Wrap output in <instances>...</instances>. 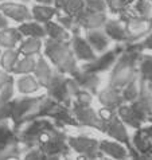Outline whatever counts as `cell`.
I'll return each instance as SVG.
<instances>
[{
	"mask_svg": "<svg viewBox=\"0 0 152 160\" xmlns=\"http://www.w3.org/2000/svg\"><path fill=\"white\" fill-rule=\"evenodd\" d=\"M12 108H14V101L2 102V104H0V122L7 121L8 118H11Z\"/></svg>",
	"mask_w": 152,
	"mask_h": 160,
	"instance_id": "obj_42",
	"label": "cell"
},
{
	"mask_svg": "<svg viewBox=\"0 0 152 160\" xmlns=\"http://www.w3.org/2000/svg\"><path fill=\"white\" fill-rule=\"evenodd\" d=\"M97 96H98V101L101 102V105L104 106V108H109V109L116 110L120 105L124 104L121 89L114 88L112 85H108L104 89H101V90H98Z\"/></svg>",
	"mask_w": 152,
	"mask_h": 160,
	"instance_id": "obj_16",
	"label": "cell"
},
{
	"mask_svg": "<svg viewBox=\"0 0 152 160\" xmlns=\"http://www.w3.org/2000/svg\"><path fill=\"white\" fill-rule=\"evenodd\" d=\"M3 2H7V0H0V3H3Z\"/></svg>",
	"mask_w": 152,
	"mask_h": 160,
	"instance_id": "obj_53",
	"label": "cell"
},
{
	"mask_svg": "<svg viewBox=\"0 0 152 160\" xmlns=\"http://www.w3.org/2000/svg\"><path fill=\"white\" fill-rule=\"evenodd\" d=\"M24 159H47V155L44 153V151L41 148V147L35 145L31 147V148H27V151L23 153Z\"/></svg>",
	"mask_w": 152,
	"mask_h": 160,
	"instance_id": "obj_40",
	"label": "cell"
},
{
	"mask_svg": "<svg viewBox=\"0 0 152 160\" xmlns=\"http://www.w3.org/2000/svg\"><path fill=\"white\" fill-rule=\"evenodd\" d=\"M6 27H8V19H7V16H4L0 12V30L6 28Z\"/></svg>",
	"mask_w": 152,
	"mask_h": 160,
	"instance_id": "obj_46",
	"label": "cell"
},
{
	"mask_svg": "<svg viewBox=\"0 0 152 160\" xmlns=\"http://www.w3.org/2000/svg\"><path fill=\"white\" fill-rule=\"evenodd\" d=\"M73 78L77 81L79 88L85 89V90H89L90 93H93V96L97 94L98 90H100L101 78L98 75V73L86 72V70H82L79 68V72L75 75H73Z\"/></svg>",
	"mask_w": 152,
	"mask_h": 160,
	"instance_id": "obj_21",
	"label": "cell"
},
{
	"mask_svg": "<svg viewBox=\"0 0 152 160\" xmlns=\"http://www.w3.org/2000/svg\"><path fill=\"white\" fill-rule=\"evenodd\" d=\"M132 145L135 151L139 155V159L140 158H152V141L149 139L148 133L145 132L144 127L137 128L135 135L132 137Z\"/></svg>",
	"mask_w": 152,
	"mask_h": 160,
	"instance_id": "obj_20",
	"label": "cell"
},
{
	"mask_svg": "<svg viewBox=\"0 0 152 160\" xmlns=\"http://www.w3.org/2000/svg\"><path fill=\"white\" fill-rule=\"evenodd\" d=\"M85 38L90 43L93 50L97 52H104L108 50L110 44V38L106 35L104 28H97V30H88L85 32Z\"/></svg>",
	"mask_w": 152,
	"mask_h": 160,
	"instance_id": "obj_24",
	"label": "cell"
},
{
	"mask_svg": "<svg viewBox=\"0 0 152 160\" xmlns=\"http://www.w3.org/2000/svg\"><path fill=\"white\" fill-rule=\"evenodd\" d=\"M84 8H85L84 0H68L61 11H63L65 14H68L70 16L75 18V16L79 14V12L84 10Z\"/></svg>",
	"mask_w": 152,
	"mask_h": 160,
	"instance_id": "obj_38",
	"label": "cell"
},
{
	"mask_svg": "<svg viewBox=\"0 0 152 160\" xmlns=\"http://www.w3.org/2000/svg\"><path fill=\"white\" fill-rule=\"evenodd\" d=\"M18 30L26 38H41L42 39L44 37H47L44 26L42 23H39V22H31V20L24 22V23H20Z\"/></svg>",
	"mask_w": 152,
	"mask_h": 160,
	"instance_id": "obj_30",
	"label": "cell"
},
{
	"mask_svg": "<svg viewBox=\"0 0 152 160\" xmlns=\"http://www.w3.org/2000/svg\"><path fill=\"white\" fill-rule=\"evenodd\" d=\"M100 151L104 156H108L112 159H125L131 156L129 149L117 140H101Z\"/></svg>",
	"mask_w": 152,
	"mask_h": 160,
	"instance_id": "obj_22",
	"label": "cell"
},
{
	"mask_svg": "<svg viewBox=\"0 0 152 160\" xmlns=\"http://www.w3.org/2000/svg\"><path fill=\"white\" fill-rule=\"evenodd\" d=\"M43 43L41 38H26L19 43V52L22 55H38L42 50Z\"/></svg>",
	"mask_w": 152,
	"mask_h": 160,
	"instance_id": "obj_33",
	"label": "cell"
},
{
	"mask_svg": "<svg viewBox=\"0 0 152 160\" xmlns=\"http://www.w3.org/2000/svg\"><path fill=\"white\" fill-rule=\"evenodd\" d=\"M129 2H131V3H133V2H135V0H129Z\"/></svg>",
	"mask_w": 152,
	"mask_h": 160,
	"instance_id": "obj_54",
	"label": "cell"
},
{
	"mask_svg": "<svg viewBox=\"0 0 152 160\" xmlns=\"http://www.w3.org/2000/svg\"><path fill=\"white\" fill-rule=\"evenodd\" d=\"M14 78L11 75V73L6 72V70H0V88H2L4 83H7L8 81H11V79Z\"/></svg>",
	"mask_w": 152,
	"mask_h": 160,
	"instance_id": "obj_45",
	"label": "cell"
},
{
	"mask_svg": "<svg viewBox=\"0 0 152 160\" xmlns=\"http://www.w3.org/2000/svg\"><path fill=\"white\" fill-rule=\"evenodd\" d=\"M38 147H41L44 151V153L47 155V158H51V159L66 158L70 155V151H71L70 145L68 143V136L61 129H58V128L50 132V135Z\"/></svg>",
	"mask_w": 152,
	"mask_h": 160,
	"instance_id": "obj_6",
	"label": "cell"
},
{
	"mask_svg": "<svg viewBox=\"0 0 152 160\" xmlns=\"http://www.w3.org/2000/svg\"><path fill=\"white\" fill-rule=\"evenodd\" d=\"M116 112H117L119 117L121 118V121L125 125L132 127V128H135V129L141 128L147 122V120L143 117L141 114H139L136 112V109L133 108L129 102H124L123 105H120L119 108L116 109Z\"/></svg>",
	"mask_w": 152,
	"mask_h": 160,
	"instance_id": "obj_17",
	"label": "cell"
},
{
	"mask_svg": "<svg viewBox=\"0 0 152 160\" xmlns=\"http://www.w3.org/2000/svg\"><path fill=\"white\" fill-rule=\"evenodd\" d=\"M70 108L79 125L90 127V128H94V129L101 131V118L90 105L78 104V102L73 101Z\"/></svg>",
	"mask_w": 152,
	"mask_h": 160,
	"instance_id": "obj_11",
	"label": "cell"
},
{
	"mask_svg": "<svg viewBox=\"0 0 152 160\" xmlns=\"http://www.w3.org/2000/svg\"><path fill=\"white\" fill-rule=\"evenodd\" d=\"M143 127H144V125H143ZM144 129H145V132H147V133H148L149 139H151V141H152V122H151V125L144 127Z\"/></svg>",
	"mask_w": 152,
	"mask_h": 160,
	"instance_id": "obj_49",
	"label": "cell"
},
{
	"mask_svg": "<svg viewBox=\"0 0 152 160\" xmlns=\"http://www.w3.org/2000/svg\"><path fill=\"white\" fill-rule=\"evenodd\" d=\"M20 58V52L16 48H4L2 55H0V66L3 70L8 73H12Z\"/></svg>",
	"mask_w": 152,
	"mask_h": 160,
	"instance_id": "obj_31",
	"label": "cell"
},
{
	"mask_svg": "<svg viewBox=\"0 0 152 160\" xmlns=\"http://www.w3.org/2000/svg\"><path fill=\"white\" fill-rule=\"evenodd\" d=\"M120 19L125 24L128 43L141 41L152 31V19H148V18H143L133 14V12L125 11L120 15Z\"/></svg>",
	"mask_w": 152,
	"mask_h": 160,
	"instance_id": "obj_5",
	"label": "cell"
},
{
	"mask_svg": "<svg viewBox=\"0 0 152 160\" xmlns=\"http://www.w3.org/2000/svg\"><path fill=\"white\" fill-rule=\"evenodd\" d=\"M37 59H38L37 55H23V58H19L12 73L19 75L34 73L35 66H37Z\"/></svg>",
	"mask_w": 152,
	"mask_h": 160,
	"instance_id": "obj_35",
	"label": "cell"
},
{
	"mask_svg": "<svg viewBox=\"0 0 152 160\" xmlns=\"http://www.w3.org/2000/svg\"><path fill=\"white\" fill-rule=\"evenodd\" d=\"M148 121H149V122H152V116H151V117L148 118Z\"/></svg>",
	"mask_w": 152,
	"mask_h": 160,
	"instance_id": "obj_51",
	"label": "cell"
},
{
	"mask_svg": "<svg viewBox=\"0 0 152 160\" xmlns=\"http://www.w3.org/2000/svg\"><path fill=\"white\" fill-rule=\"evenodd\" d=\"M0 12L7 16L8 19H12L18 23H24V22L33 20V15L28 10L27 6L22 3H14V2H3L0 4Z\"/></svg>",
	"mask_w": 152,
	"mask_h": 160,
	"instance_id": "obj_14",
	"label": "cell"
},
{
	"mask_svg": "<svg viewBox=\"0 0 152 160\" xmlns=\"http://www.w3.org/2000/svg\"><path fill=\"white\" fill-rule=\"evenodd\" d=\"M39 4H47V6H54V0H35Z\"/></svg>",
	"mask_w": 152,
	"mask_h": 160,
	"instance_id": "obj_48",
	"label": "cell"
},
{
	"mask_svg": "<svg viewBox=\"0 0 152 160\" xmlns=\"http://www.w3.org/2000/svg\"><path fill=\"white\" fill-rule=\"evenodd\" d=\"M70 46H71V50L74 52V57L78 61L89 62V61L96 58V51L93 50V47L90 46V43L88 42V39L85 37H82L79 32L71 34Z\"/></svg>",
	"mask_w": 152,
	"mask_h": 160,
	"instance_id": "obj_15",
	"label": "cell"
},
{
	"mask_svg": "<svg viewBox=\"0 0 152 160\" xmlns=\"http://www.w3.org/2000/svg\"><path fill=\"white\" fill-rule=\"evenodd\" d=\"M57 128L54 122H51L47 117L35 118L24 124V128L18 132L20 145H24L26 148H31L35 145H41L42 141L50 135Z\"/></svg>",
	"mask_w": 152,
	"mask_h": 160,
	"instance_id": "obj_4",
	"label": "cell"
},
{
	"mask_svg": "<svg viewBox=\"0 0 152 160\" xmlns=\"http://www.w3.org/2000/svg\"><path fill=\"white\" fill-rule=\"evenodd\" d=\"M98 116L101 118V131L106 133L108 136H110L113 140H117L120 143H123L129 149L131 158L139 159V155L132 145L131 137L128 135L125 124L121 121V118L119 117L117 112H116L114 109L102 108L100 112H98Z\"/></svg>",
	"mask_w": 152,
	"mask_h": 160,
	"instance_id": "obj_3",
	"label": "cell"
},
{
	"mask_svg": "<svg viewBox=\"0 0 152 160\" xmlns=\"http://www.w3.org/2000/svg\"><path fill=\"white\" fill-rule=\"evenodd\" d=\"M141 52H143V48L139 42L127 43L123 52L116 59L114 65L112 66L109 85L123 89L133 78L139 77L137 63H139V58H140Z\"/></svg>",
	"mask_w": 152,
	"mask_h": 160,
	"instance_id": "obj_1",
	"label": "cell"
},
{
	"mask_svg": "<svg viewBox=\"0 0 152 160\" xmlns=\"http://www.w3.org/2000/svg\"><path fill=\"white\" fill-rule=\"evenodd\" d=\"M104 31L110 38V41L114 42H124L128 43V35L125 30V24L121 19H108L104 24Z\"/></svg>",
	"mask_w": 152,
	"mask_h": 160,
	"instance_id": "obj_23",
	"label": "cell"
},
{
	"mask_svg": "<svg viewBox=\"0 0 152 160\" xmlns=\"http://www.w3.org/2000/svg\"><path fill=\"white\" fill-rule=\"evenodd\" d=\"M124 48L125 46H116L112 50H106L102 55L96 57L94 59H92L89 62H85L81 66V69L86 70V72H93V73L106 72V70H109L114 65L116 59L119 58V55L123 52Z\"/></svg>",
	"mask_w": 152,
	"mask_h": 160,
	"instance_id": "obj_10",
	"label": "cell"
},
{
	"mask_svg": "<svg viewBox=\"0 0 152 160\" xmlns=\"http://www.w3.org/2000/svg\"><path fill=\"white\" fill-rule=\"evenodd\" d=\"M129 104L136 109L139 114H141L148 121V118L152 116V92L145 86V83L143 81H141L140 94H139V97L135 101L129 102Z\"/></svg>",
	"mask_w": 152,
	"mask_h": 160,
	"instance_id": "obj_18",
	"label": "cell"
},
{
	"mask_svg": "<svg viewBox=\"0 0 152 160\" xmlns=\"http://www.w3.org/2000/svg\"><path fill=\"white\" fill-rule=\"evenodd\" d=\"M2 52H3V48H2V47H0V55H2Z\"/></svg>",
	"mask_w": 152,
	"mask_h": 160,
	"instance_id": "obj_52",
	"label": "cell"
},
{
	"mask_svg": "<svg viewBox=\"0 0 152 160\" xmlns=\"http://www.w3.org/2000/svg\"><path fill=\"white\" fill-rule=\"evenodd\" d=\"M58 11L59 10L55 8L54 6L37 3L31 8V15H33V19L35 22H39V23L44 24V23H47V22H50L55 15H58Z\"/></svg>",
	"mask_w": 152,
	"mask_h": 160,
	"instance_id": "obj_28",
	"label": "cell"
},
{
	"mask_svg": "<svg viewBox=\"0 0 152 160\" xmlns=\"http://www.w3.org/2000/svg\"><path fill=\"white\" fill-rule=\"evenodd\" d=\"M74 19L77 22L79 28H84L85 31H88V30L102 28L105 22L108 20V16H106L104 11H94L85 7Z\"/></svg>",
	"mask_w": 152,
	"mask_h": 160,
	"instance_id": "obj_12",
	"label": "cell"
},
{
	"mask_svg": "<svg viewBox=\"0 0 152 160\" xmlns=\"http://www.w3.org/2000/svg\"><path fill=\"white\" fill-rule=\"evenodd\" d=\"M84 4L86 8H90L94 11H106L105 0H84Z\"/></svg>",
	"mask_w": 152,
	"mask_h": 160,
	"instance_id": "obj_43",
	"label": "cell"
},
{
	"mask_svg": "<svg viewBox=\"0 0 152 160\" xmlns=\"http://www.w3.org/2000/svg\"><path fill=\"white\" fill-rule=\"evenodd\" d=\"M68 143L71 151L77 152L85 159H100L104 155L100 151V141L89 136H70Z\"/></svg>",
	"mask_w": 152,
	"mask_h": 160,
	"instance_id": "obj_9",
	"label": "cell"
},
{
	"mask_svg": "<svg viewBox=\"0 0 152 160\" xmlns=\"http://www.w3.org/2000/svg\"><path fill=\"white\" fill-rule=\"evenodd\" d=\"M106 8H109V11L113 15H121L123 12L128 11V6L131 4L129 0H105Z\"/></svg>",
	"mask_w": 152,
	"mask_h": 160,
	"instance_id": "obj_37",
	"label": "cell"
},
{
	"mask_svg": "<svg viewBox=\"0 0 152 160\" xmlns=\"http://www.w3.org/2000/svg\"><path fill=\"white\" fill-rule=\"evenodd\" d=\"M139 43H140L143 50H152V31L145 38H143L141 41H139Z\"/></svg>",
	"mask_w": 152,
	"mask_h": 160,
	"instance_id": "obj_44",
	"label": "cell"
},
{
	"mask_svg": "<svg viewBox=\"0 0 152 160\" xmlns=\"http://www.w3.org/2000/svg\"><path fill=\"white\" fill-rule=\"evenodd\" d=\"M66 2H68V0H54V7L58 8V10H62L63 6L66 4Z\"/></svg>",
	"mask_w": 152,
	"mask_h": 160,
	"instance_id": "obj_47",
	"label": "cell"
},
{
	"mask_svg": "<svg viewBox=\"0 0 152 160\" xmlns=\"http://www.w3.org/2000/svg\"><path fill=\"white\" fill-rule=\"evenodd\" d=\"M140 89H141V79L136 77L133 78L131 82H128L123 89H121V94L124 102H132L135 101L139 94H140Z\"/></svg>",
	"mask_w": 152,
	"mask_h": 160,
	"instance_id": "obj_34",
	"label": "cell"
},
{
	"mask_svg": "<svg viewBox=\"0 0 152 160\" xmlns=\"http://www.w3.org/2000/svg\"><path fill=\"white\" fill-rule=\"evenodd\" d=\"M54 73L55 72L53 70L50 62H48L46 57H38L37 66H35V70H34V75H35V78L38 79L41 88H46L48 83H50Z\"/></svg>",
	"mask_w": 152,
	"mask_h": 160,
	"instance_id": "obj_25",
	"label": "cell"
},
{
	"mask_svg": "<svg viewBox=\"0 0 152 160\" xmlns=\"http://www.w3.org/2000/svg\"><path fill=\"white\" fill-rule=\"evenodd\" d=\"M39 98H41V96H26L24 94V97L12 100L14 101V108H12L11 120H12V122H14V125H15V131L16 132L20 128L23 118L30 113V110L35 106V104L38 102Z\"/></svg>",
	"mask_w": 152,
	"mask_h": 160,
	"instance_id": "obj_13",
	"label": "cell"
},
{
	"mask_svg": "<svg viewBox=\"0 0 152 160\" xmlns=\"http://www.w3.org/2000/svg\"><path fill=\"white\" fill-rule=\"evenodd\" d=\"M39 88H41V85H39L38 79L35 78V75L31 74H22L15 81V89L18 90V93L23 96H30L33 93H37Z\"/></svg>",
	"mask_w": 152,
	"mask_h": 160,
	"instance_id": "obj_26",
	"label": "cell"
},
{
	"mask_svg": "<svg viewBox=\"0 0 152 160\" xmlns=\"http://www.w3.org/2000/svg\"><path fill=\"white\" fill-rule=\"evenodd\" d=\"M23 41V35L20 31L14 27H6L0 30V47L3 48H15Z\"/></svg>",
	"mask_w": 152,
	"mask_h": 160,
	"instance_id": "obj_27",
	"label": "cell"
},
{
	"mask_svg": "<svg viewBox=\"0 0 152 160\" xmlns=\"http://www.w3.org/2000/svg\"><path fill=\"white\" fill-rule=\"evenodd\" d=\"M69 78L70 75L68 77L63 73L55 72L50 83L46 86V89H47V96L51 97L53 100H55L59 104L71 106L73 98H71L70 92H69Z\"/></svg>",
	"mask_w": 152,
	"mask_h": 160,
	"instance_id": "obj_8",
	"label": "cell"
},
{
	"mask_svg": "<svg viewBox=\"0 0 152 160\" xmlns=\"http://www.w3.org/2000/svg\"><path fill=\"white\" fill-rule=\"evenodd\" d=\"M15 79L12 78L11 81H8L7 83L0 88V104L2 102H8V101H12L14 98V94H15Z\"/></svg>",
	"mask_w": 152,
	"mask_h": 160,
	"instance_id": "obj_39",
	"label": "cell"
},
{
	"mask_svg": "<svg viewBox=\"0 0 152 160\" xmlns=\"http://www.w3.org/2000/svg\"><path fill=\"white\" fill-rule=\"evenodd\" d=\"M74 101L78 102V104H86V105H92L93 101V93H90L89 90H85V89H79L77 92V94L74 96Z\"/></svg>",
	"mask_w": 152,
	"mask_h": 160,
	"instance_id": "obj_41",
	"label": "cell"
},
{
	"mask_svg": "<svg viewBox=\"0 0 152 160\" xmlns=\"http://www.w3.org/2000/svg\"><path fill=\"white\" fill-rule=\"evenodd\" d=\"M22 155L18 132L6 121L0 122V159H11Z\"/></svg>",
	"mask_w": 152,
	"mask_h": 160,
	"instance_id": "obj_7",
	"label": "cell"
},
{
	"mask_svg": "<svg viewBox=\"0 0 152 160\" xmlns=\"http://www.w3.org/2000/svg\"><path fill=\"white\" fill-rule=\"evenodd\" d=\"M144 83H145V86H147V88H148V89H149V90L152 92V81H148V82H144Z\"/></svg>",
	"mask_w": 152,
	"mask_h": 160,
	"instance_id": "obj_50",
	"label": "cell"
},
{
	"mask_svg": "<svg viewBox=\"0 0 152 160\" xmlns=\"http://www.w3.org/2000/svg\"><path fill=\"white\" fill-rule=\"evenodd\" d=\"M137 74L143 82L152 81V54H140L137 63Z\"/></svg>",
	"mask_w": 152,
	"mask_h": 160,
	"instance_id": "obj_32",
	"label": "cell"
},
{
	"mask_svg": "<svg viewBox=\"0 0 152 160\" xmlns=\"http://www.w3.org/2000/svg\"><path fill=\"white\" fill-rule=\"evenodd\" d=\"M48 118H51L54 124L59 127L68 125V127H79L78 121L75 120L73 112H71V108L68 105L63 104H58L54 106V109L51 110V113L48 114Z\"/></svg>",
	"mask_w": 152,
	"mask_h": 160,
	"instance_id": "obj_19",
	"label": "cell"
},
{
	"mask_svg": "<svg viewBox=\"0 0 152 160\" xmlns=\"http://www.w3.org/2000/svg\"><path fill=\"white\" fill-rule=\"evenodd\" d=\"M44 57L53 63L57 72L73 77L79 72L77 58L71 50L70 41L62 42L48 38L44 42Z\"/></svg>",
	"mask_w": 152,
	"mask_h": 160,
	"instance_id": "obj_2",
	"label": "cell"
},
{
	"mask_svg": "<svg viewBox=\"0 0 152 160\" xmlns=\"http://www.w3.org/2000/svg\"><path fill=\"white\" fill-rule=\"evenodd\" d=\"M44 30H46V34L50 39H54V41H62V42H69L71 39V32L66 30L63 26H61L58 22H47L44 23Z\"/></svg>",
	"mask_w": 152,
	"mask_h": 160,
	"instance_id": "obj_29",
	"label": "cell"
},
{
	"mask_svg": "<svg viewBox=\"0 0 152 160\" xmlns=\"http://www.w3.org/2000/svg\"><path fill=\"white\" fill-rule=\"evenodd\" d=\"M132 12L139 16L152 19V0H135Z\"/></svg>",
	"mask_w": 152,
	"mask_h": 160,
	"instance_id": "obj_36",
	"label": "cell"
}]
</instances>
